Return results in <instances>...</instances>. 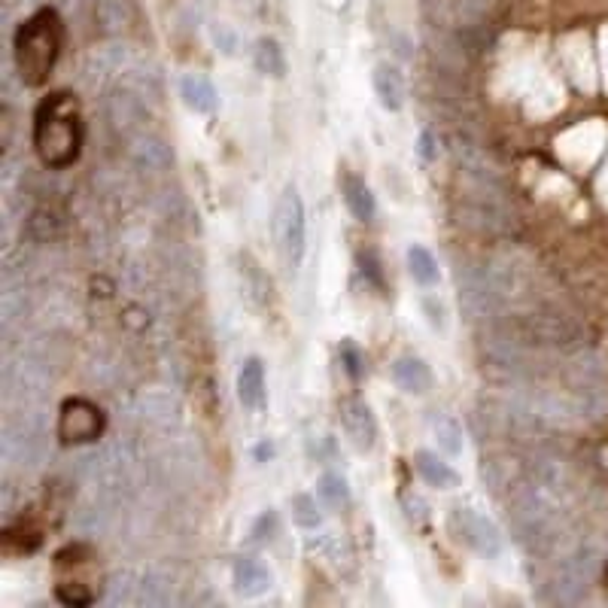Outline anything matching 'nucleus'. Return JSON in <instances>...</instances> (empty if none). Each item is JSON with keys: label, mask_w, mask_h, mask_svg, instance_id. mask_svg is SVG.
Returning a JSON list of instances; mask_svg holds the SVG:
<instances>
[{"label": "nucleus", "mask_w": 608, "mask_h": 608, "mask_svg": "<svg viewBox=\"0 0 608 608\" xmlns=\"http://www.w3.org/2000/svg\"><path fill=\"white\" fill-rule=\"evenodd\" d=\"M34 152L52 171H64L80 159L83 116L70 92H55L40 101L34 113Z\"/></svg>", "instance_id": "nucleus-1"}, {"label": "nucleus", "mask_w": 608, "mask_h": 608, "mask_svg": "<svg viewBox=\"0 0 608 608\" xmlns=\"http://www.w3.org/2000/svg\"><path fill=\"white\" fill-rule=\"evenodd\" d=\"M64 43V25L55 10H37L31 19H25L16 31V67L22 83L37 89L49 80V73L55 70V61L61 55Z\"/></svg>", "instance_id": "nucleus-2"}, {"label": "nucleus", "mask_w": 608, "mask_h": 608, "mask_svg": "<svg viewBox=\"0 0 608 608\" xmlns=\"http://www.w3.org/2000/svg\"><path fill=\"white\" fill-rule=\"evenodd\" d=\"M274 238L283 259L298 268L308 250V222H304V204L295 186H286L274 207Z\"/></svg>", "instance_id": "nucleus-3"}, {"label": "nucleus", "mask_w": 608, "mask_h": 608, "mask_svg": "<svg viewBox=\"0 0 608 608\" xmlns=\"http://www.w3.org/2000/svg\"><path fill=\"white\" fill-rule=\"evenodd\" d=\"M107 417L89 399H67L58 411V438L64 444H92L104 435Z\"/></svg>", "instance_id": "nucleus-4"}, {"label": "nucleus", "mask_w": 608, "mask_h": 608, "mask_svg": "<svg viewBox=\"0 0 608 608\" xmlns=\"http://www.w3.org/2000/svg\"><path fill=\"white\" fill-rule=\"evenodd\" d=\"M450 526L456 532V539L466 542L481 557H499V551H502L499 529L493 526V520L478 514L475 508H456L453 517H450Z\"/></svg>", "instance_id": "nucleus-5"}, {"label": "nucleus", "mask_w": 608, "mask_h": 608, "mask_svg": "<svg viewBox=\"0 0 608 608\" xmlns=\"http://www.w3.org/2000/svg\"><path fill=\"white\" fill-rule=\"evenodd\" d=\"M341 426L347 432V438L359 447V450H371L377 441V423L371 408L362 399H344L341 402Z\"/></svg>", "instance_id": "nucleus-6"}, {"label": "nucleus", "mask_w": 608, "mask_h": 608, "mask_svg": "<svg viewBox=\"0 0 608 608\" xmlns=\"http://www.w3.org/2000/svg\"><path fill=\"white\" fill-rule=\"evenodd\" d=\"M232 584H235V593L244 596V599H259L271 590L274 584V575L271 569L256 560V557H241L232 569Z\"/></svg>", "instance_id": "nucleus-7"}, {"label": "nucleus", "mask_w": 608, "mask_h": 608, "mask_svg": "<svg viewBox=\"0 0 608 608\" xmlns=\"http://www.w3.org/2000/svg\"><path fill=\"white\" fill-rule=\"evenodd\" d=\"M371 86H374V95L384 110L396 113L405 107V80L393 64H377L371 73Z\"/></svg>", "instance_id": "nucleus-8"}, {"label": "nucleus", "mask_w": 608, "mask_h": 608, "mask_svg": "<svg viewBox=\"0 0 608 608\" xmlns=\"http://www.w3.org/2000/svg\"><path fill=\"white\" fill-rule=\"evenodd\" d=\"M238 399L247 411H259L265 405V365L250 356L238 371Z\"/></svg>", "instance_id": "nucleus-9"}, {"label": "nucleus", "mask_w": 608, "mask_h": 608, "mask_svg": "<svg viewBox=\"0 0 608 608\" xmlns=\"http://www.w3.org/2000/svg\"><path fill=\"white\" fill-rule=\"evenodd\" d=\"M180 98L189 110L195 113H213L216 104H219V95H216V86L210 83V76L204 73H186L183 83H180Z\"/></svg>", "instance_id": "nucleus-10"}, {"label": "nucleus", "mask_w": 608, "mask_h": 608, "mask_svg": "<svg viewBox=\"0 0 608 608\" xmlns=\"http://www.w3.org/2000/svg\"><path fill=\"white\" fill-rule=\"evenodd\" d=\"M393 380L402 393H411V396H420L432 387V371L423 359H414V356H405L393 365Z\"/></svg>", "instance_id": "nucleus-11"}, {"label": "nucleus", "mask_w": 608, "mask_h": 608, "mask_svg": "<svg viewBox=\"0 0 608 608\" xmlns=\"http://www.w3.org/2000/svg\"><path fill=\"white\" fill-rule=\"evenodd\" d=\"M417 472H420V478H423L429 487H435V490H453L456 484H460V475H456L444 460H438V456L429 453V450H420V453H417Z\"/></svg>", "instance_id": "nucleus-12"}, {"label": "nucleus", "mask_w": 608, "mask_h": 608, "mask_svg": "<svg viewBox=\"0 0 608 608\" xmlns=\"http://www.w3.org/2000/svg\"><path fill=\"white\" fill-rule=\"evenodd\" d=\"M344 204L347 210L359 219V222H371L374 213H377V204H374V195L371 189L365 186V180L359 177H344Z\"/></svg>", "instance_id": "nucleus-13"}, {"label": "nucleus", "mask_w": 608, "mask_h": 608, "mask_svg": "<svg viewBox=\"0 0 608 608\" xmlns=\"http://www.w3.org/2000/svg\"><path fill=\"white\" fill-rule=\"evenodd\" d=\"M253 64H256L259 73L274 76V80H283V76H286V55H283V49H280V43H277L274 37H262V40H256Z\"/></svg>", "instance_id": "nucleus-14"}, {"label": "nucleus", "mask_w": 608, "mask_h": 608, "mask_svg": "<svg viewBox=\"0 0 608 608\" xmlns=\"http://www.w3.org/2000/svg\"><path fill=\"white\" fill-rule=\"evenodd\" d=\"M408 271H411L414 283H420V286H435L441 280L438 259L426 247H420V244L408 247Z\"/></svg>", "instance_id": "nucleus-15"}, {"label": "nucleus", "mask_w": 608, "mask_h": 608, "mask_svg": "<svg viewBox=\"0 0 608 608\" xmlns=\"http://www.w3.org/2000/svg\"><path fill=\"white\" fill-rule=\"evenodd\" d=\"M432 435H435V441H438V450L447 453V456H460L463 447H466V441H463V426L456 423L453 417H447V414H438V417L432 420Z\"/></svg>", "instance_id": "nucleus-16"}, {"label": "nucleus", "mask_w": 608, "mask_h": 608, "mask_svg": "<svg viewBox=\"0 0 608 608\" xmlns=\"http://www.w3.org/2000/svg\"><path fill=\"white\" fill-rule=\"evenodd\" d=\"M289 508H292V520L301 526V529H317L323 523V514H320V505L311 493H295L289 499Z\"/></svg>", "instance_id": "nucleus-17"}, {"label": "nucleus", "mask_w": 608, "mask_h": 608, "mask_svg": "<svg viewBox=\"0 0 608 608\" xmlns=\"http://www.w3.org/2000/svg\"><path fill=\"white\" fill-rule=\"evenodd\" d=\"M241 277H244V289H247V295L253 298V301H268V295H271V280H265V274L259 271V265L250 259V256H244L241 259Z\"/></svg>", "instance_id": "nucleus-18"}, {"label": "nucleus", "mask_w": 608, "mask_h": 608, "mask_svg": "<svg viewBox=\"0 0 608 608\" xmlns=\"http://www.w3.org/2000/svg\"><path fill=\"white\" fill-rule=\"evenodd\" d=\"M317 493L332 508H344L350 502V487H347V481L341 475H323L320 484H317Z\"/></svg>", "instance_id": "nucleus-19"}, {"label": "nucleus", "mask_w": 608, "mask_h": 608, "mask_svg": "<svg viewBox=\"0 0 608 608\" xmlns=\"http://www.w3.org/2000/svg\"><path fill=\"white\" fill-rule=\"evenodd\" d=\"M277 529V514L274 511H265L262 517H259V523L253 526V542H271V532Z\"/></svg>", "instance_id": "nucleus-20"}, {"label": "nucleus", "mask_w": 608, "mask_h": 608, "mask_svg": "<svg viewBox=\"0 0 608 608\" xmlns=\"http://www.w3.org/2000/svg\"><path fill=\"white\" fill-rule=\"evenodd\" d=\"M605 590H608V569H605Z\"/></svg>", "instance_id": "nucleus-21"}]
</instances>
